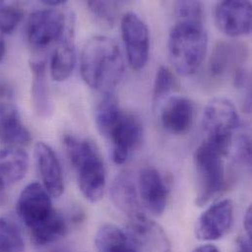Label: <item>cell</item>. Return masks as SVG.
Wrapping results in <instances>:
<instances>
[{"instance_id":"1","label":"cell","mask_w":252,"mask_h":252,"mask_svg":"<svg viewBox=\"0 0 252 252\" xmlns=\"http://www.w3.org/2000/svg\"><path fill=\"white\" fill-rule=\"evenodd\" d=\"M16 209L32 242L38 247L52 245L67 234L64 217L53 207L50 194L39 183H31L23 189Z\"/></svg>"},{"instance_id":"2","label":"cell","mask_w":252,"mask_h":252,"mask_svg":"<svg viewBox=\"0 0 252 252\" xmlns=\"http://www.w3.org/2000/svg\"><path fill=\"white\" fill-rule=\"evenodd\" d=\"M124 72V59L113 39L96 35L88 40L81 54V74L90 88L102 95L112 94Z\"/></svg>"},{"instance_id":"3","label":"cell","mask_w":252,"mask_h":252,"mask_svg":"<svg viewBox=\"0 0 252 252\" xmlns=\"http://www.w3.org/2000/svg\"><path fill=\"white\" fill-rule=\"evenodd\" d=\"M63 144L82 194L92 203L99 201L106 187V171L97 146L90 139L71 134L64 136Z\"/></svg>"},{"instance_id":"4","label":"cell","mask_w":252,"mask_h":252,"mask_svg":"<svg viewBox=\"0 0 252 252\" xmlns=\"http://www.w3.org/2000/svg\"><path fill=\"white\" fill-rule=\"evenodd\" d=\"M207 33L202 24L177 23L171 30L168 40L170 61L181 76L197 72L206 54Z\"/></svg>"},{"instance_id":"5","label":"cell","mask_w":252,"mask_h":252,"mask_svg":"<svg viewBox=\"0 0 252 252\" xmlns=\"http://www.w3.org/2000/svg\"><path fill=\"white\" fill-rule=\"evenodd\" d=\"M226 156L211 142L204 139L193 153L196 173L195 204L206 205L217 196L226 185L224 158Z\"/></svg>"},{"instance_id":"6","label":"cell","mask_w":252,"mask_h":252,"mask_svg":"<svg viewBox=\"0 0 252 252\" xmlns=\"http://www.w3.org/2000/svg\"><path fill=\"white\" fill-rule=\"evenodd\" d=\"M241 126L236 106L226 98L212 99L205 107L202 126L208 140L226 157L230 154L234 141V132Z\"/></svg>"},{"instance_id":"7","label":"cell","mask_w":252,"mask_h":252,"mask_svg":"<svg viewBox=\"0 0 252 252\" xmlns=\"http://www.w3.org/2000/svg\"><path fill=\"white\" fill-rule=\"evenodd\" d=\"M102 136L111 143L113 162L122 165L141 143L143 126L138 117L121 110Z\"/></svg>"},{"instance_id":"8","label":"cell","mask_w":252,"mask_h":252,"mask_svg":"<svg viewBox=\"0 0 252 252\" xmlns=\"http://www.w3.org/2000/svg\"><path fill=\"white\" fill-rule=\"evenodd\" d=\"M68 17L54 8L36 10L28 21V41L33 48L44 49L58 42L66 29Z\"/></svg>"},{"instance_id":"9","label":"cell","mask_w":252,"mask_h":252,"mask_svg":"<svg viewBox=\"0 0 252 252\" xmlns=\"http://www.w3.org/2000/svg\"><path fill=\"white\" fill-rule=\"evenodd\" d=\"M122 37L130 67L139 71L149 57V32L146 24L133 12H127L121 20Z\"/></svg>"},{"instance_id":"10","label":"cell","mask_w":252,"mask_h":252,"mask_svg":"<svg viewBox=\"0 0 252 252\" xmlns=\"http://www.w3.org/2000/svg\"><path fill=\"white\" fill-rule=\"evenodd\" d=\"M234 222V203L223 199L209 206L199 217L195 237L202 242H214L224 238Z\"/></svg>"},{"instance_id":"11","label":"cell","mask_w":252,"mask_h":252,"mask_svg":"<svg viewBox=\"0 0 252 252\" xmlns=\"http://www.w3.org/2000/svg\"><path fill=\"white\" fill-rule=\"evenodd\" d=\"M252 15L250 1L227 0L218 3L215 10V21L222 32L237 37L251 32Z\"/></svg>"},{"instance_id":"12","label":"cell","mask_w":252,"mask_h":252,"mask_svg":"<svg viewBox=\"0 0 252 252\" xmlns=\"http://www.w3.org/2000/svg\"><path fill=\"white\" fill-rule=\"evenodd\" d=\"M249 55V50L241 42L219 41L213 48L208 63L209 76L216 80H226L235 72L244 67Z\"/></svg>"},{"instance_id":"13","label":"cell","mask_w":252,"mask_h":252,"mask_svg":"<svg viewBox=\"0 0 252 252\" xmlns=\"http://www.w3.org/2000/svg\"><path fill=\"white\" fill-rule=\"evenodd\" d=\"M137 190L144 207L154 216L162 215L169 199L170 189L165 178L155 168H144L137 179Z\"/></svg>"},{"instance_id":"14","label":"cell","mask_w":252,"mask_h":252,"mask_svg":"<svg viewBox=\"0 0 252 252\" xmlns=\"http://www.w3.org/2000/svg\"><path fill=\"white\" fill-rule=\"evenodd\" d=\"M34 159L42 187L51 197L57 198L64 191V177L60 161L53 148L39 141L34 146Z\"/></svg>"},{"instance_id":"15","label":"cell","mask_w":252,"mask_h":252,"mask_svg":"<svg viewBox=\"0 0 252 252\" xmlns=\"http://www.w3.org/2000/svg\"><path fill=\"white\" fill-rule=\"evenodd\" d=\"M159 108L161 124L170 133H186L193 124L195 105L189 97L182 95L168 97Z\"/></svg>"},{"instance_id":"16","label":"cell","mask_w":252,"mask_h":252,"mask_svg":"<svg viewBox=\"0 0 252 252\" xmlns=\"http://www.w3.org/2000/svg\"><path fill=\"white\" fill-rule=\"evenodd\" d=\"M76 66L75 23L69 15L66 29L57 42L50 62V74L55 82L61 83L70 78Z\"/></svg>"},{"instance_id":"17","label":"cell","mask_w":252,"mask_h":252,"mask_svg":"<svg viewBox=\"0 0 252 252\" xmlns=\"http://www.w3.org/2000/svg\"><path fill=\"white\" fill-rule=\"evenodd\" d=\"M110 196L114 205L128 219L143 214L137 185L131 173L125 171L115 177L111 184Z\"/></svg>"},{"instance_id":"18","label":"cell","mask_w":252,"mask_h":252,"mask_svg":"<svg viewBox=\"0 0 252 252\" xmlns=\"http://www.w3.org/2000/svg\"><path fill=\"white\" fill-rule=\"evenodd\" d=\"M129 237L135 246H143L159 252H170V243L164 231L144 214L128 219Z\"/></svg>"},{"instance_id":"19","label":"cell","mask_w":252,"mask_h":252,"mask_svg":"<svg viewBox=\"0 0 252 252\" xmlns=\"http://www.w3.org/2000/svg\"><path fill=\"white\" fill-rule=\"evenodd\" d=\"M29 162V155L22 147L0 149V194L26 177Z\"/></svg>"},{"instance_id":"20","label":"cell","mask_w":252,"mask_h":252,"mask_svg":"<svg viewBox=\"0 0 252 252\" xmlns=\"http://www.w3.org/2000/svg\"><path fill=\"white\" fill-rule=\"evenodd\" d=\"M30 69L32 73L31 97L33 110L38 117L48 118L52 115L54 108L47 82L46 64L41 59H32Z\"/></svg>"},{"instance_id":"21","label":"cell","mask_w":252,"mask_h":252,"mask_svg":"<svg viewBox=\"0 0 252 252\" xmlns=\"http://www.w3.org/2000/svg\"><path fill=\"white\" fill-rule=\"evenodd\" d=\"M0 140L6 146L22 148L32 141L31 132L22 122L16 106L0 111Z\"/></svg>"},{"instance_id":"22","label":"cell","mask_w":252,"mask_h":252,"mask_svg":"<svg viewBox=\"0 0 252 252\" xmlns=\"http://www.w3.org/2000/svg\"><path fill=\"white\" fill-rule=\"evenodd\" d=\"M94 245L97 252H137L131 238L113 224H105L98 229Z\"/></svg>"},{"instance_id":"23","label":"cell","mask_w":252,"mask_h":252,"mask_svg":"<svg viewBox=\"0 0 252 252\" xmlns=\"http://www.w3.org/2000/svg\"><path fill=\"white\" fill-rule=\"evenodd\" d=\"M0 252H25V241L19 227L0 217Z\"/></svg>"},{"instance_id":"24","label":"cell","mask_w":252,"mask_h":252,"mask_svg":"<svg viewBox=\"0 0 252 252\" xmlns=\"http://www.w3.org/2000/svg\"><path fill=\"white\" fill-rule=\"evenodd\" d=\"M175 85L176 81L172 72L167 67H160L155 76L152 93V102L155 108L158 109L168 98L167 96L174 90Z\"/></svg>"},{"instance_id":"25","label":"cell","mask_w":252,"mask_h":252,"mask_svg":"<svg viewBox=\"0 0 252 252\" xmlns=\"http://www.w3.org/2000/svg\"><path fill=\"white\" fill-rule=\"evenodd\" d=\"M92 14L102 24L114 26L119 16L120 3L116 1H88Z\"/></svg>"},{"instance_id":"26","label":"cell","mask_w":252,"mask_h":252,"mask_svg":"<svg viewBox=\"0 0 252 252\" xmlns=\"http://www.w3.org/2000/svg\"><path fill=\"white\" fill-rule=\"evenodd\" d=\"M175 15L178 23H193L203 25V5L199 1L176 2Z\"/></svg>"},{"instance_id":"27","label":"cell","mask_w":252,"mask_h":252,"mask_svg":"<svg viewBox=\"0 0 252 252\" xmlns=\"http://www.w3.org/2000/svg\"><path fill=\"white\" fill-rule=\"evenodd\" d=\"M23 10L13 4H0V33H12L23 18Z\"/></svg>"},{"instance_id":"28","label":"cell","mask_w":252,"mask_h":252,"mask_svg":"<svg viewBox=\"0 0 252 252\" xmlns=\"http://www.w3.org/2000/svg\"><path fill=\"white\" fill-rule=\"evenodd\" d=\"M231 151L234 152L235 159L238 163L250 166L252 163V141L247 133L240 134L233 141Z\"/></svg>"},{"instance_id":"29","label":"cell","mask_w":252,"mask_h":252,"mask_svg":"<svg viewBox=\"0 0 252 252\" xmlns=\"http://www.w3.org/2000/svg\"><path fill=\"white\" fill-rule=\"evenodd\" d=\"M11 106H15L14 91L7 82L0 80V111Z\"/></svg>"},{"instance_id":"30","label":"cell","mask_w":252,"mask_h":252,"mask_svg":"<svg viewBox=\"0 0 252 252\" xmlns=\"http://www.w3.org/2000/svg\"><path fill=\"white\" fill-rule=\"evenodd\" d=\"M244 227L246 231L247 238L252 241V206H249V208L246 211L245 217H244Z\"/></svg>"},{"instance_id":"31","label":"cell","mask_w":252,"mask_h":252,"mask_svg":"<svg viewBox=\"0 0 252 252\" xmlns=\"http://www.w3.org/2000/svg\"><path fill=\"white\" fill-rule=\"evenodd\" d=\"M237 252H252L251 240L245 237H241L238 240V251Z\"/></svg>"},{"instance_id":"32","label":"cell","mask_w":252,"mask_h":252,"mask_svg":"<svg viewBox=\"0 0 252 252\" xmlns=\"http://www.w3.org/2000/svg\"><path fill=\"white\" fill-rule=\"evenodd\" d=\"M192 252H219V250L213 245H203L196 248Z\"/></svg>"},{"instance_id":"33","label":"cell","mask_w":252,"mask_h":252,"mask_svg":"<svg viewBox=\"0 0 252 252\" xmlns=\"http://www.w3.org/2000/svg\"><path fill=\"white\" fill-rule=\"evenodd\" d=\"M66 3V1H62V0H43L42 4H44L45 6H47L48 8H56L58 6L64 5Z\"/></svg>"},{"instance_id":"34","label":"cell","mask_w":252,"mask_h":252,"mask_svg":"<svg viewBox=\"0 0 252 252\" xmlns=\"http://www.w3.org/2000/svg\"><path fill=\"white\" fill-rule=\"evenodd\" d=\"M6 49H7L6 41H5L4 37H3L2 35H0V63H1V61L3 60V58L5 57Z\"/></svg>"}]
</instances>
